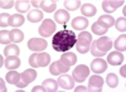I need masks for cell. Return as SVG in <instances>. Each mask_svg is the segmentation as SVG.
<instances>
[{
  "label": "cell",
  "instance_id": "1",
  "mask_svg": "<svg viewBox=\"0 0 126 92\" xmlns=\"http://www.w3.org/2000/svg\"><path fill=\"white\" fill-rule=\"evenodd\" d=\"M77 42V35L75 34V32L71 29L63 28L62 30L57 32L53 35V39H52V47L56 52H61L64 53L68 52L71 48H73L76 46Z\"/></svg>",
  "mask_w": 126,
  "mask_h": 92
},
{
  "label": "cell",
  "instance_id": "2",
  "mask_svg": "<svg viewBox=\"0 0 126 92\" xmlns=\"http://www.w3.org/2000/svg\"><path fill=\"white\" fill-rule=\"evenodd\" d=\"M112 48V40L109 37H100L97 40L91 43V53L93 57H103Z\"/></svg>",
  "mask_w": 126,
  "mask_h": 92
},
{
  "label": "cell",
  "instance_id": "3",
  "mask_svg": "<svg viewBox=\"0 0 126 92\" xmlns=\"http://www.w3.org/2000/svg\"><path fill=\"white\" fill-rule=\"evenodd\" d=\"M49 63H50V56L46 52L33 53L29 57V64L33 68H43L49 66Z\"/></svg>",
  "mask_w": 126,
  "mask_h": 92
},
{
  "label": "cell",
  "instance_id": "4",
  "mask_svg": "<svg viewBox=\"0 0 126 92\" xmlns=\"http://www.w3.org/2000/svg\"><path fill=\"white\" fill-rule=\"evenodd\" d=\"M91 43H92V35L88 32H81L77 35V42H76V48L79 53L85 54L87 52H90L91 48Z\"/></svg>",
  "mask_w": 126,
  "mask_h": 92
},
{
  "label": "cell",
  "instance_id": "5",
  "mask_svg": "<svg viewBox=\"0 0 126 92\" xmlns=\"http://www.w3.org/2000/svg\"><path fill=\"white\" fill-rule=\"evenodd\" d=\"M56 29H57L56 22H53L52 19H44L43 23H42V25L38 29V33H39L40 37L46 38V37H50L56 32Z\"/></svg>",
  "mask_w": 126,
  "mask_h": 92
},
{
  "label": "cell",
  "instance_id": "6",
  "mask_svg": "<svg viewBox=\"0 0 126 92\" xmlns=\"http://www.w3.org/2000/svg\"><path fill=\"white\" fill-rule=\"evenodd\" d=\"M88 76H90V68L85 64H79L73 69V76L72 77L75 79V82L82 83Z\"/></svg>",
  "mask_w": 126,
  "mask_h": 92
},
{
  "label": "cell",
  "instance_id": "7",
  "mask_svg": "<svg viewBox=\"0 0 126 92\" xmlns=\"http://www.w3.org/2000/svg\"><path fill=\"white\" fill-rule=\"evenodd\" d=\"M47 46L48 43L44 38H32L28 42V48L33 52H43Z\"/></svg>",
  "mask_w": 126,
  "mask_h": 92
},
{
  "label": "cell",
  "instance_id": "8",
  "mask_svg": "<svg viewBox=\"0 0 126 92\" xmlns=\"http://www.w3.org/2000/svg\"><path fill=\"white\" fill-rule=\"evenodd\" d=\"M103 87V78L100 77L98 75H93L92 77H90L88 81V87L87 90L91 92H101Z\"/></svg>",
  "mask_w": 126,
  "mask_h": 92
},
{
  "label": "cell",
  "instance_id": "9",
  "mask_svg": "<svg viewBox=\"0 0 126 92\" xmlns=\"http://www.w3.org/2000/svg\"><path fill=\"white\" fill-rule=\"evenodd\" d=\"M58 86H59L62 90H66V91L73 90V88H75V79H73L72 76H68V75H66V73L59 75Z\"/></svg>",
  "mask_w": 126,
  "mask_h": 92
},
{
  "label": "cell",
  "instance_id": "10",
  "mask_svg": "<svg viewBox=\"0 0 126 92\" xmlns=\"http://www.w3.org/2000/svg\"><path fill=\"white\" fill-rule=\"evenodd\" d=\"M107 69V62L102 58H96L92 61L91 63V71L94 73V75H100V73H103Z\"/></svg>",
  "mask_w": 126,
  "mask_h": 92
},
{
  "label": "cell",
  "instance_id": "11",
  "mask_svg": "<svg viewBox=\"0 0 126 92\" xmlns=\"http://www.w3.org/2000/svg\"><path fill=\"white\" fill-rule=\"evenodd\" d=\"M68 71H69V67L63 64L61 61H56V62H53L49 67V72L53 76H59V75H63V73H67Z\"/></svg>",
  "mask_w": 126,
  "mask_h": 92
},
{
  "label": "cell",
  "instance_id": "12",
  "mask_svg": "<svg viewBox=\"0 0 126 92\" xmlns=\"http://www.w3.org/2000/svg\"><path fill=\"white\" fill-rule=\"evenodd\" d=\"M124 4L122 0H105V1L102 3V9L105 13H113L115 10H116L119 6H121Z\"/></svg>",
  "mask_w": 126,
  "mask_h": 92
},
{
  "label": "cell",
  "instance_id": "13",
  "mask_svg": "<svg viewBox=\"0 0 126 92\" xmlns=\"http://www.w3.org/2000/svg\"><path fill=\"white\" fill-rule=\"evenodd\" d=\"M124 54L121 52H111L109 56H107V62L111 64V66H120L122 62H124Z\"/></svg>",
  "mask_w": 126,
  "mask_h": 92
},
{
  "label": "cell",
  "instance_id": "14",
  "mask_svg": "<svg viewBox=\"0 0 126 92\" xmlns=\"http://www.w3.org/2000/svg\"><path fill=\"white\" fill-rule=\"evenodd\" d=\"M73 29H76V30H83V29H86L88 27V19L85 18V16H77L72 20V24Z\"/></svg>",
  "mask_w": 126,
  "mask_h": 92
},
{
  "label": "cell",
  "instance_id": "15",
  "mask_svg": "<svg viewBox=\"0 0 126 92\" xmlns=\"http://www.w3.org/2000/svg\"><path fill=\"white\" fill-rule=\"evenodd\" d=\"M54 20H56V23H58V24L66 25V23L69 20V13L67 12V10H64V9H59L54 14Z\"/></svg>",
  "mask_w": 126,
  "mask_h": 92
},
{
  "label": "cell",
  "instance_id": "16",
  "mask_svg": "<svg viewBox=\"0 0 126 92\" xmlns=\"http://www.w3.org/2000/svg\"><path fill=\"white\" fill-rule=\"evenodd\" d=\"M59 61L63 63V64H66L68 67L73 66L76 62H77V57L75 53H72V52H64L62 54V57L59 58Z\"/></svg>",
  "mask_w": 126,
  "mask_h": 92
},
{
  "label": "cell",
  "instance_id": "17",
  "mask_svg": "<svg viewBox=\"0 0 126 92\" xmlns=\"http://www.w3.org/2000/svg\"><path fill=\"white\" fill-rule=\"evenodd\" d=\"M5 78H6V81H8L10 85H15L16 86L20 81H22V73L16 72L15 69H10V72L6 73Z\"/></svg>",
  "mask_w": 126,
  "mask_h": 92
},
{
  "label": "cell",
  "instance_id": "18",
  "mask_svg": "<svg viewBox=\"0 0 126 92\" xmlns=\"http://www.w3.org/2000/svg\"><path fill=\"white\" fill-rule=\"evenodd\" d=\"M25 22V18L20 14H13L10 15L9 19V25L10 27H14V29H18V27H22Z\"/></svg>",
  "mask_w": 126,
  "mask_h": 92
},
{
  "label": "cell",
  "instance_id": "19",
  "mask_svg": "<svg viewBox=\"0 0 126 92\" xmlns=\"http://www.w3.org/2000/svg\"><path fill=\"white\" fill-rule=\"evenodd\" d=\"M4 66L8 69H16L18 67H20V59L16 56H10L5 58V63Z\"/></svg>",
  "mask_w": 126,
  "mask_h": 92
},
{
  "label": "cell",
  "instance_id": "20",
  "mask_svg": "<svg viewBox=\"0 0 126 92\" xmlns=\"http://www.w3.org/2000/svg\"><path fill=\"white\" fill-rule=\"evenodd\" d=\"M27 19L30 23H38V22H40V20H43V12H40V10H38V9H33L32 12L28 13Z\"/></svg>",
  "mask_w": 126,
  "mask_h": 92
},
{
  "label": "cell",
  "instance_id": "21",
  "mask_svg": "<svg viewBox=\"0 0 126 92\" xmlns=\"http://www.w3.org/2000/svg\"><path fill=\"white\" fill-rule=\"evenodd\" d=\"M35 78H37V72H35V69H33V68L25 69L24 72L22 73V79H23V82H25L27 85H29L30 82H33Z\"/></svg>",
  "mask_w": 126,
  "mask_h": 92
},
{
  "label": "cell",
  "instance_id": "22",
  "mask_svg": "<svg viewBox=\"0 0 126 92\" xmlns=\"http://www.w3.org/2000/svg\"><path fill=\"white\" fill-rule=\"evenodd\" d=\"M44 87V90L47 91V92H54V91H57L58 90V81H56V79H53V78H47V79H44L43 81V85H42Z\"/></svg>",
  "mask_w": 126,
  "mask_h": 92
},
{
  "label": "cell",
  "instance_id": "23",
  "mask_svg": "<svg viewBox=\"0 0 126 92\" xmlns=\"http://www.w3.org/2000/svg\"><path fill=\"white\" fill-rule=\"evenodd\" d=\"M39 6L43 9V12L52 13V12H54V10L57 9V3L53 1V0H43V1H40Z\"/></svg>",
  "mask_w": 126,
  "mask_h": 92
},
{
  "label": "cell",
  "instance_id": "24",
  "mask_svg": "<svg viewBox=\"0 0 126 92\" xmlns=\"http://www.w3.org/2000/svg\"><path fill=\"white\" fill-rule=\"evenodd\" d=\"M19 54H20V49H19V47H18L15 43L8 44V46L4 48V56H5V57H10V56H16V57H19Z\"/></svg>",
  "mask_w": 126,
  "mask_h": 92
},
{
  "label": "cell",
  "instance_id": "25",
  "mask_svg": "<svg viewBox=\"0 0 126 92\" xmlns=\"http://www.w3.org/2000/svg\"><path fill=\"white\" fill-rule=\"evenodd\" d=\"M113 47L116 48L117 52H121V53L124 52V53H125V50H126V35H125V33L121 34L116 40H115Z\"/></svg>",
  "mask_w": 126,
  "mask_h": 92
},
{
  "label": "cell",
  "instance_id": "26",
  "mask_svg": "<svg viewBox=\"0 0 126 92\" xmlns=\"http://www.w3.org/2000/svg\"><path fill=\"white\" fill-rule=\"evenodd\" d=\"M96 12H97L96 6H93L92 4H83L81 6V13L85 18L86 16H93L94 14H96Z\"/></svg>",
  "mask_w": 126,
  "mask_h": 92
},
{
  "label": "cell",
  "instance_id": "27",
  "mask_svg": "<svg viewBox=\"0 0 126 92\" xmlns=\"http://www.w3.org/2000/svg\"><path fill=\"white\" fill-rule=\"evenodd\" d=\"M96 23H98V24H100V25H102L103 28L109 29L110 27H112V25H113L115 20H113V18H112V16H110V15H102V16H100V18H98V20H97Z\"/></svg>",
  "mask_w": 126,
  "mask_h": 92
},
{
  "label": "cell",
  "instance_id": "28",
  "mask_svg": "<svg viewBox=\"0 0 126 92\" xmlns=\"http://www.w3.org/2000/svg\"><path fill=\"white\" fill-rule=\"evenodd\" d=\"M10 39L13 43H20L24 39V33L20 29H13L10 30Z\"/></svg>",
  "mask_w": 126,
  "mask_h": 92
},
{
  "label": "cell",
  "instance_id": "29",
  "mask_svg": "<svg viewBox=\"0 0 126 92\" xmlns=\"http://www.w3.org/2000/svg\"><path fill=\"white\" fill-rule=\"evenodd\" d=\"M15 9L19 13H27L30 9V3L27 0H18V1H15Z\"/></svg>",
  "mask_w": 126,
  "mask_h": 92
},
{
  "label": "cell",
  "instance_id": "30",
  "mask_svg": "<svg viewBox=\"0 0 126 92\" xmlns=\"http://www.w3.org/2000/svg\"><path fill=\"white\" fill-rule=\"evenodd\" d=\"M79 6H82L79 0H66L64 1V8L67 10H71V12H75Z\"/></svg>",
  "mask_w": 126,
  "mask_h": 92
},
{
  "label": "cell",
  "instance_id": "31",
  "mask_svg": "<svg viewBox=\"0 0 126 92\" xmlns=\"http://www.w3.org/2000/svg\"><path fill=\"white\" fill-rule=\"evenodd\" d=\"M106 83L111 88L117 87V85H119V77L115 75V73H109L107 77H106Z\"/></svg>",
  "mask_w": 126,
  "mask_h": 92
},
{
  "label": "cell",
  "instance_id": "32",
  "mask_svg": "<svg viewBox=\"0 0 126 92\" xmlns=\"http://www.w3.org/2000/svg\"><path fill=\"white\" fill-rule=\"evenodd\" d=\"M12 39H10V30L6 29H1V33H0V43L1 44H10Z\"/></svg>",
  "mask_w": 126,
  "mask_h": 92
},
{
  "label": "cell",
  "instance_id": "33",
  "mask_svg": "<svg viewBox=\"0 0 126 92\" xmlns=\"http://www.w3.org/2000/svg\"><path fill=\"white\" fill-rule=\"evenodd\" d=\"M91 28H92V32H93L94 34H97V35H103V34L107 33V29L103 28L102 25H100L98 23H93Z\"/></svg>",
  "mask_w": 126,
  "mask_h": 92
},
{
  "label": "cell",
  "instance_id": "34",
  "mask_svg": "<svg viewBox=\"0 0 126 92\" xmlns=\"http://www.w3.org/2000/svg\"><path fill=\"white\" fill-rule=\"evenodd\" d=\"M115 25H116V29L119 30V32L125 33V30H126V19H125V16L119 18L116 22H115Z\"/></svg>",
  "mask_w": 126,
  "mask_h": 92
},
{
  "label": "cell",
  "instance_id": "35",
  "mask_svg": "<svg viewBox=\"0 0 126 92\" xmlns=\"http://www.w3.org/2000/svg\"><path fill=\"white\" fill-rule=\"evenodd\" d=\"M9 19H10V15L6 14V13H3L1 15H0V25H1V28L4 27H8L9 25Z\"/></svg>",
  "mask_w": 126,
  "mask_h": 92
},
{
  "label": "cell",
  "instance_id": "36",
  "mask_svg": "<svg viewBox=\"0 0 126 92\" xmlns=\"http://www.w3.org/2000/svg\"><path fill=\"white\" fill-rule=\"evenodd\" d=\"M0 5H1V8H4V9H10V8H13V5H15V3L13 1V0H1Z\"/></svg>",
  "mask_w": 126,
  "mask_h": 92
},
{
  "label": "cell",
  "instance_id": "37",
  "mask_svg": "<svg viewBox=\"0 0 126 92\" xmlns=\"http://www.w3.org/2000/svg\"><path fill=\"white\" fill-rule=\"evenodd\" d=\"M37 91L44 92L46 90H44V87H43V86H35V87H33V90H32V92H37Z\"/></svg>",
  "mask_w": 126,
  "mask_h": 92
},
{
  "label": "cell",
  "instance_id": "38",
  "mask_svg": "<svg viewBox=\"0 0 126 92\" xmlns=\"http://www.w3.org/2000/svg\"><path fill=\"white\" fill-rule=\"evenodd\" d=\"M73 90H75L76 92H85V91H88L87 90V87H85V86H78V87H76V88H73Z\"/></svg>",
  "mask_w": 126,
  "mask_h": 92
},
{
  "label": "cell",
  "instance_id": "39",
  "mask_svg": "<svg viewBox=\"0 0 126 92\" xmlns=\"http://www.w3.org/2000/svg\"><path fill=\"white\" fill-rule=\"evenodd\" d=\"M125 69H126V66L124 64V66L120 68V75H121L122 77H126V71H125Z\"/></svg>",
  "mask_w": 126,
  "mask_h": 92
},
{
  "label": "cell",
  "instance_id": "40",
  "mask_svg": "<svg viewBox=\"0 0 126 92\" xmlns=\"http://www.w3.org/2000/svg\"><path fill=\"white\" fill-rule=\"evenodd\" d=\"M0 86H1V91H6V87H5V83H4V81H3V78H1V81H0Z\"/></svg>",
  "mask_w": 126,
  "mask_h": 92
},
{
  "label": "cell",
  "instance_id": "41",
  "mask_svg": "<svg viewBox=\"0 0 126 92\" xmlns=\"http://www.w3.org/2000/svg\"><path fill=\"white\" fill-rule=\"evenodd\" d=\"M40 1H35V0H33V1H30V5H33V6H39Z\"/></svg>",
  "mask_w": 126,
  "mask_h": 92
}]
</instances>
